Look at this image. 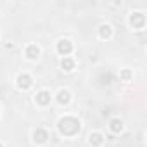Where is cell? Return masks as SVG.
I'll return each instance as SVG.
<instances>
[{
  "mask_svg": "<svg viewBox=\"0 0 147 147\" xmlns=\"http://www.w3.org/2000/svg\"><path fill=\"white\" fill-rule=\"evenodd\" d=\"M57 100H59L61 104H67V102L71 100V94H69L67 90H61V92L57 94Z\"/></svg>",
  "mask_w": 147,
  "mask_h": 147,
  "instance_id": "obj_10",
  "label": "cell"
},
{
  "mask_svg": "<svg viewBox=\"0 0 147 147\" xmlns=\"http://www.w3.org/2000/svg\"><path fill=\"white\" fill-rule=\"evenodd\" d=\"M47 138H49V133H47L45 130L38 128V130H35V131H33V140H35L36 144H45V142H47Z\"/></svg>",
  "mask_w": 147,
  "mask_h": 147,
  "instance_id": "obj_5",
  "label": "cell"
},
{
  "mask_svg": "<svg viewBox=\"0 0 147 147\" xmlns=\"http://www.w3.org/2000/svg\"><path fill=\"white\" fill-rule=\"evenodd\" d=\"M49 102H50V94H49L47 90H42V92L36 94V104H40V106H47Z\"/></svg>",
  "mask_w": 147,
  "mask_h": 147,
  "instance_id": "obj_6",
  "label": "cell"
},
{
  "mask_svg": "<svg viewBox=\"0 0 147 147\" xmlns=\"http://www.w3.org/2000/svg\"><path fill=\"white\" fill-rule=\"evenodd\" d=\"M57 128H59V133L61 135L71 137V135H75L76 131H80V121L76 118H73V116H66V118H61L59 119Z\"/></svg>",
  "mask_w": 147,
  "mask_h": 147,
  "instance_id": "obj_1",
  "label": "cell"
},
{
  "mask_svg": "<svg viewBox=\"0 0 147 147\" xmlns=\"http://www.w3.org/2000/svg\"><path fill=\"white\" fill-rule=\"evenodd\" d=\"M121 76H123L125 80H128V78L131 76V73H130V71H123V73H121Z\"/></svg>",
  "mask_w": 147,
  "mask_h": 147,
  "instance_id": "obj_13",
  "label": "cell"
},
{
  "mask_svg": "<svg viewBox=\"0 0 147 147\" xmlns=\"http://www.w3.org/2000/svg\"><path fill=\"white\" fill-rule=\"evenodd\" d=\"M102 142H104V135H102V133L95 131V133H92V135H90V144H92L94 147L102 145Z\"/></svg>",
  "mask_w": 147,
  "mask_h": 147,
  "instance_id": "obj_7",
  "label": "cell"
},
{
  "mask_svg": "<svg viewBox=\"0 0 147 147\" xmlns=\"http://www.w3.org/2000/svg\"><path fill=\"white\" fill-rule=\"evenodd\" d=\"M38 54H40V49H38L36 45H30V47H26V55H28L30 59H36Z\"/></svg>",
  "mask_w": 147,
  "mask_h": 147,
  "instance_id": "obj_9",
  "label": "cell"
},
{
  "mask_svg": "<svg viewBox=\"0 0 147 147\" xmlns=\"http://www.w3.org/2000/svg\"><path fill=\"white\" fill-rule=\"evenodd\" d=\"M99 35H100V38H109V36L113 35L111 26H109V24H102V26L99 28Z\"/></svg>",
  "mask_w": 147,
  "mask_h": 147,
  "instance_id": "obj_8",
  "label": "cell"
},
{
  "mask_svg": "<svg viewBox=\"0 0 147 147\" xmlns=\"http://www.w3.org/2000/svg\"><path fill=\"white\" fill-rule=\"evenodd\" d=\"M71 50H73V43H71L69 40H61V42L57 43V52H59V54L67 55V54H71Z\"/></svg>",
  "mask_w": 147,
  "mask_h": 147,
  "instance_id": "obj_3",
  "label": "cell"
},
{
  "mask_svg": "<svg viewBox=\"0 0 147 147\" xmlns=\"http://www.w3.org/2000/svg\"><path fill=\"white\" fill-rule=\"evenodd\" d=\"M109 128H111L113 133H119V131L123 130V121H121V119H113L111 125H109Z\"/></svg>",
  "mask_w": 147,
  "mask_h": 147,
  "instance_id": "obj_11",
  "label": "cell"
},
{
  "mask_svg": "<svg viewBox=\"0 0 147 147\" xmlns=\"http://www.w3.org/2000/svg\"><path fill=\"white\" fill-rule=\"evenodd\" d=\"M31 83H33V80H31L30 75H19V76H18V87H19V88L26 90V88L31 87Z\"/></svg>",
  "mask_w": 147,
  "mask_h": 147,
  "instance_id": "obj_4",
  "label": "cell"
},
{
  "mask_svg": "<svg viewBox=\"0 0 147 147\" xmlns=\"http://www.w3.org/2000/svg\"><path fill=\"white\" fill-rule=\"evenodd\" d=\"M61 67H62L64 71H71L73 67H75V61L69 59V57H64V59L61 61Z\"/></svg>",
  "mask_w": 147,
  "mask_h": 147,
  "instance_id": "obj_12",
  "label": "cell"
},
{
  "mask_svg": "<svg viewBox=\"0 0 147 147\" xmlns=\"http://www.w3.org/2000/svg\"><path fill=\"white\" fill-rule=\"evenodd\" d=\"M130 23H131L133 28L140 30V28H144V24H145V16H144L142 12H135V14L130 16Z\"/></svg>",
  "mask_w": 147,
  "mask_h": 147,
  "instance_id": "obj_2",
  "label": "cell"
},
{
  "mask_svg": "<svg viewBox=\"0 0 147 147\" xmlns=\"http://www.w3.org/2000/svg\"><path fill=\"white\" fill-rule=\"evenodd\" d=\"M0 147H4V145H2V144H0Z\"/></svg>",
  "mask_w": 147,
  "mask_h": 147,
  "instance_id": "obj_14",
  "label": "cell"
}]
</instances>
